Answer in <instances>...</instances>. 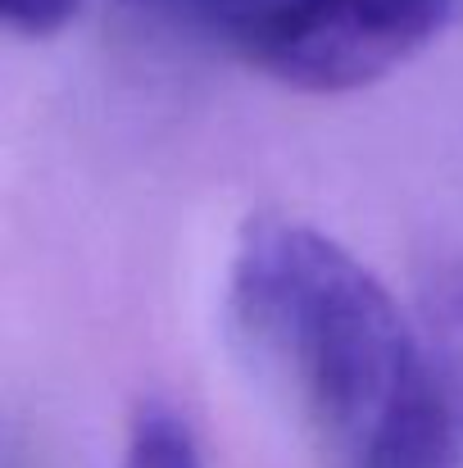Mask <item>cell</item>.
Instances as JSON below:
<instances>
[{
    "label": "cell",
    "mask_w": 463,
    "mask_h": 468,
    "mask_svg": "<svg viewBox=\"0 0 463 468\" xmlns=\"http://www.w3.org/2000/svg\"><path fill=\"white\" fill-rule=\"evenodd\" d=\"M223 310L237 346L350 468L405 396L423 327L345 241L282 209L255 214L232 250Z\"/></svg>",
    "instance_id": "6da1fadb"
},
{
    "label": "cell",
    "mask_w": 463,
    "mask_h": 468,
    "mask_svg": "<svg viewBox=\"0 0 463 468\" xmlns=\"http://www.w3.org/2000/svg\"><path fill=\"white\" fill-rule=\"evenodd\" d=\"M450 18L455 0H214L200 37L287 91L350 96L414 64Z\"/></svg>",
    "instance_id": "7a4b0ae2"
},
{
    "label": "cell",
    "mask_w": 463,
    "mask_h": 468,
    "mask_svg": "<svg viewBox=\"0 0 463 468\" xmlns=\"http://www.w3.org/2000/svg\"><path fill=\"white\" fill-rule=\"evenodd\" d=\"M418 327V368L350 468H463V269L427 278Z\"/></svg>",
    "instance_id": "3957f363"
},
{
    "label": "cell",
    "mask_w": 463,
    "mask_h": 468,
    "mask_svg": "<svg viewBox=\"0 0 463 468\" xmlns=\"http://www.w3.org/2000/svg\"><path fill=\"white\" fill-rule=\"evenodd\" d=\"M119 468H205V455L182 410L168 400H142L128 423Z\"/></svg>",
    "instance_id": "277c9868"
},
{
    "label": "cell",
    "mask_w": 463,
    "mask_h": 468,
    "mask_svg": "<svg viewBox=\"0 0 463 468\" xmlns=\"http://www.w3.org/2000/svg\"><path fill=\"white\" fill-rule=\"evenodd\" d=\"M78 9H82V0H0V23L14 37L46 41V37L64 32L78 18Z\"/></svg>",
    "instance_id": "5b68a950"
},
{
    "label": "cell",
    "mask_w": 463,
    "mask_h": 468,
    "mask_svg": "<svg viewBox=\"0 0 463 468\" xmlns=\"http://www.w3.org/2000/svg\"><path fill=\"white\" fill-rule=\"evenodd\" d=\"M128 5H137V9H146V14H159V18H168V23H177V27L200 32V23H205V14H209L214 0H128Z\"/></svg>",
    "instance_id": "8992f818"
}]
</instances>
